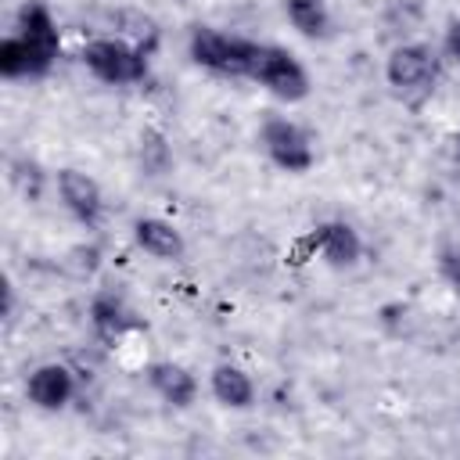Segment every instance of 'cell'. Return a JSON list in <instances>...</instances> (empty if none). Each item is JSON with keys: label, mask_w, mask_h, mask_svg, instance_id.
I'll return each mask as SVG.
<instances>
[{"label": "cell", "mask_w": 460, "mask_h": 460, "mask_svg": "<svg viewBox=\"0 0 460 460\" xmlns=\"http://www.w3.org/2000/svg\"><path fill=\"white\" fill-rule=\"evenodd\" d=\"M90 323H93V331H97L104 341H119V338L133 327L126 305H122L115 295H97V298H93V305H90Z\"/></svg>", "instance_id": "cell-13"}, {"label": "cell", "mask_w": 460, "mask_h": 460, "mask_svg": "<svg viewBox=\"0 0 460 460\" xmlns=\"http://www.w3.org/2000/svg\"><path fill=\"white\" fill-rule=\"evenodd\" d=\"M259 140H262V147H266V155L280 165V169H288V172H305V169H313V144H309V137L291 122V119H266L262 122V129H259Z\"/></svg>", "instance_id": "cell-5"}, {"label": "cell", "mask_w": 460, "mask_h": 460, "mask_svg": "<svg viewBox=\"0 0 460 460\" xmlns=\"http://www.w3.org/2000/svg\"><path fill=\"white\" fill-rule=\"evenodd\" d=\"M147 381L176 410H187L198 399V377L187 367H180V363H169V359L165 363H151L147 367Z\"/></svg>", "instance_id": "cell-10"}, {"label": "cell", "mask_w": 460, "mask_h": 460, "mask_svg": "<svg viewBox=\"0 0 460 460\" xmlns=\"http://www.w3.org/2000/svg\"><path fill=\"white\" fill-rule=\"evenodd\" d=\"M18 36L29 50V75H47L58 61L61 36H58V25H54L50 11L40 0H29L18 11Z\"/></svg>", "instance_id": "cell-3"}, {"label": "cell", "mask_w": 460, "mask_h": 460, "mask_svg": "<svg viewBox=\"0 0 460 460\" xmlns=\"http://www.w3.org/2000/svg\"><path fill=\"white\" fill-rule=\"evenodd\" d=\"M83 65L101 79V83H140L147 75V50L137 43H126L119 36L93 40L83 47Z\"/></svg>", "instance_id": "cell-2"}, {"label": "cell", "mask_w": 460, "mask_h": 460, "mask_svg": "<svg viewBox=\"0 0 460 460\" xmlns=\"http://www.w3.org/2000/svg\"><path fill=\"white\" fill-rule=\"evenodd\" d=\"M190 58L219 75H234V79H255L259 58H262V43L255 40H241V36H226L219 29H194L190 32Z\"/></svg>", "instance_id": "cell-1"}, {"label": "cell", "mask_w": 460, "mask_h": 460, "mask_svg": "<svg viewBox=\"0 0 460 460\" xmlns=\"http://www.w3.org/2000/svg\"><path fill=\"white\" fill-rule=\"evenodd\" d=\"M255 83H262L273 97L295 104L309 93V72L302 68V61L284 50V47H270L262 43V58H259V68H255Z\"/></svg>", "instance_id": "cell-4"}, {"label": "cell", "mask_w": 460, "mask_h": 460, "mask_svg": "<svg viewBox=\"0 0 460 460\" xmlns=\"http://www.w3.org/2000/svg\"><path fill=\"white\" fill-rule=\"evenodd\" d=\"M0 75H7V79L29 75V50H25V43H22L18 32L0 43Z\"/></svg>", "instance_id": "cell-15"}, {"label": "cell", "mask_w": 460, "mask_h": 460, "mask_svg": "<svg viewBox=\"0 0 460 460\" xmlns=\"http://www.w3.org/2000/svg\"><path fill=\"white\" fill-rule=\"evenodd\" d=\"M435 72H438V61L424 43H399L385 61V75L399 93L428 90L435 83Z\"/></svg>", "instance_id": "cell-6"}, {"label": "cell", "mask_w": 460, "mask_h": 460, "mask_svg": "<svg viewBox=\"0 0 460 460\" xmlns=\"http://www.w3.org/2000/svg\"><path fill=\"white\" fill-rule=\"evenodd\" d=\"M420 18H424V11H420L417 0H388V14H385V22L392 25V32L410 36V32L420 29Z\"/></svg>", "instance_id": "cell-16"}, {"label": "cell", "mask_w": 460, "mask_h": 460, "mask_svg": "<svg viewBox=\"0 0 460 460\" xmlns=\"http://www.w3.org/2000/svg\"><path fill=\"white\" fill-rule=\"evenodd\" d=\"M284 14H288V22H291L302 36H309V40L327 36V29H331L327 0H284Z\"/></svg>", "instance_id": "cell-14"}, {"label": "cell", "mask_w": 460, "mask_h": 460, "mask_svg": "<svg viewBox=\"0 0 460 460\" xmlns=\"http://www.w3.org/2000/svg\"><path fill=\"white\" fill-rule=\"evenodd\" d=\"M25 395L40 410H65L75 395V377L65 363H40L25 381Z\"/></svg>", "instance_id": "cell-8"}, {"label": "cell", "mask_w": 460, "mask_h": 460, "mask_svg": "<svg viewBox=\"0 0 460 460\" xmlns=\"http://www.w3.org/2000/svg\"><path fill=\"white\" fill-rule=\"evenodd\" d=\"M212 395H216L223 406H230V410H248L252 399H255V385H252V377H248L241 367L219 363V367L212 370Z\"/></svg>", "instance_id": "cell-12"}, {"label": "cell", "mask_w": 460, "mask_h": 460, "mask_svg": "<svg viewBox=\"0 0 460 460\" xmlns=\"http://www.w3.org/2000/svg\"><path fill=\"white\" fill-rule=\"evenodd\" d=\"M133 237H137V244H140L147 255H155V259H162V262L180 259V255H183V248H187V244H183V234H180L169 219H158V216L137 219Z\"/></svg>", "instance_id": "cell-11"}, {"label": "cell", "mask_w": 460, "mask_h": 460, "mask_svg": "<svg viewBox=\"0 0 460 460\" xmlns=\"http://www.w3.org/2000/svg\"><path fill=\"white\" fill-rule=\"evenodd\" d=\"M58 194H61L65 208L79 223H86V226H97L101 223V216H104V194H101V187H97L93 176H86L79 169H61L58 172Z\"/></svg>", "instance_id": "cell-7"}, {"label": "cell", "mask_w": 460, "mask_h": 460, "mask_svg": "<svg viewBox=\"0 0 460 460\" xmlns=\"http://www.w3.org/2000/svg\"><path fill=\"white\" fill-rule=\"evenodd\" d=\"M446 54L460 61V18H456V22L446 29Z\"/></svg>", "instance_id": "cell-17"}, {"label": "cell", "mask_w": 460, "mask_h": 460, "mask_svg": "<svg viewBox=\"0 0 460 460\" xmlns=\"http://www.w3.org/2000/svg\"><path fill=\"white\" fill-rule=\"evenodd\" d=\"M309 244H313L331 266H338V270L356 266L359 255H363V241H359V234H356L349 223H338V219L316 226L313 237H309Z\"/></svg>", "instance_id": "cell-9"}]
</instances>
